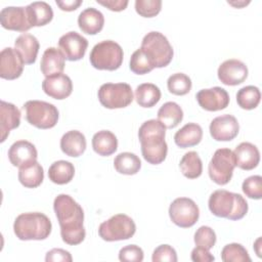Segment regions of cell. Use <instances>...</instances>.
Here are the masks:
<instances>
[{
  "mask_svg": "<svg viewBox=\"0 0 262 262\" xmlns=\"http://www.w3.org/2000/svg\"><path fill=\"white\" fill-rule=\"evenodd\" d=\"M53 209L60 226L62 241L70 246L81 244L86 235L82 207L71 195L60 193L54 199Z\"/></svg>",
  "mask_w": 262,
  "mask_h": 262,
  "instance_id": "6da1fadb",
  "label": "cell"
},
{
  "mask_svg": "<svg viewBox=\"0 0 262 262\" xmlns=\"http://www.w3.org/2000/svg\"><path fill=\"white\" fill-rule=\"evenodd\" d=\"M166 127L156 119L145 121L138 130V138L141 144L143 159L152 165H159L165 161L168 145L165 141Z\"/></svg>",
  "mask_w": 262,
  "mask_h": 262,
  "instance_id": "7a4b0ae2",
  "label": "cell"
},
{
  "mask_svg": "<svg viewBox=\"0 0 262 262\" xmlns=\"http://www.w3.org/2000/svg\"><path fill=\"white\" fill-rule=\"evenodd\" d=\"M208 206L213 215L229 220H239L248 212V203L244 196L225 189L211 193Z\"/></svg>",
  "mask_w": 262,
  "mask_h": 262,
  "instance_id": "3957f363",
  "label": "cell"
},
{
  "mask_svg": "<svg viewBox=\"0 0 262 262\" xmlns=\"http://www.w3.org/2000/svg\"><path fill=\"white\" fill-rule=\"evenodd\" d=\"M50 219L40 212H29L18 215L13 223V231L20 241H42L51 233Z\"/></svg>",
  "mask_w": 262,
  "mask_h": 262,
  "instance_id": "277c9868",
  "label": "cell"
},
{
  "mask_svg": "<svg viewBox=\"0 0 262 262\" xmlns=\"http://www.w3.org/2000/svg\"><path fill=\"white\" fill-rule=\"evenodd\" d=\"M140 48L149 57L155 68L167 67L174 55L167 37L157 31H151L143 37Z\"/></svg>",
  "mask_w": 262,
  "mask_h": 262,
  "instance_id": "5b68a950",
  "label": "cell"
},
{
  "mask_svg": "<svg viewBox=\"0 0 262 262\" xmlns=\"http://www.w3.org/2000/svg\"><path fill=\"white\" fill-rule=\"evenodd\" d=\"M123 49L113 40H104L94 45L90 52V62L97 70L115 71L123 62Z\"/></svg>",
  "mask_w": 262,
  "mask_h": 262,
  "instance_id": "8992f818",
  "label": "cell"
},
{
  "mask_svg": "<svg viewBox=\"0 0 262 262\" xmlns=\"http://www.w3.org/2000/svg\"><path fill=\"white\" fill-rule=\"evenodd\" d=\"M135 231L136 225L133 219L126 214L114 215L98 227L99 236L106 242L129 239Z\"/></svg>",
  "mask_w": 262,
  "mask_h": 262,
  "instance_id": "52a82bcc",
  "label": "cell"
},
{
  "mask_svg": "<svg viewBox=\"0 0 262 262\" xmlns=\"http://www.w3.org/2000/svg\"><path fill=\"white\" fill-rule=\"evenodd\" d=\"M27 121L39 128H53L58 121V110L52 103L43 100H28L24 104Z\"/></svg>",
  "mask_w": 262,
  "mask_h": 262,
  "instance_id": "ba28073f",
  "label": "cell"
},
{
  "mask_svg": "<svg viewBox=\"0 0 262 262\" xmlns=\"http://www.w3.org/2000/svg\"><path fill=\"white\" fill-rule=\"evenodd\" d=\"M98 100L106 108H123L133 100L132 88L127 83H105L98 89Z\"/></svg>",
  "mask_w": 262,
  "mask_h": 262,
  "instance_id": "9c48e42d",
  "label": "cell"
},
{
  "mask_svg": "<svg viewBox=\"0 0 262 262\" xmlns=\"http://www.w3.org/2000/svg\"><path fill=\"white\" fill-rule=\"evenodd\" d=\"M235 168V159L233 151L229 148L217 149L208 166L210 178L219 185L227 184Z\"/></svg>",
  "mask_w": 262,
  "mask_h": 262,
  "instance_id": "30bf717a",
  "label": "cell"
},
{
  "mask_svg": "<svg viewBox=\"0 0 262 262\" xmlns=\"http://www.w3.org/2000/svg\"><path fill=\"white\" fill-rule=\"evenodd\" d=\"M171 221L179 227L188 228L193 226L200 217L198 205L189 198H177L169 207Z\"/></svg>",
  "mask_w": 262,
  "mask_h": 262,
  "instance_id": "8fae6325",
  "label": "cell"
},
{
  "mask_svg": "<svg viewBox=\"0 0 262 262\" xmlns=\"http://www.w3.org/2000/svg\"><path fill=\"white\" fill-rule=\"evenodd\" d=\"M58 47L66 59L76 61L83 58L85 55L88 47V40L79 33L72 31L59 38Z\"/></svg>",
  "mask_w": 262,
  "mask_h": 262,
  "instance_id": "7c38bea8",
  "label": "cell"
},
{
  "mask_svg": "<svg viewBox=\"0 0 262 262\" xmlns=\"http://www.w3.org/2000/svg\"><path fill=\"white\" fill-rule=\"evenodd\" d=\"M209 129L213 139L217 141H230L237 136L239 125L234 116L225 114L213 119Z\"/></svg>",
  "mask_w": 262,
  "mask_h": 262,
  "instance_id": "4fadbf2b",
  "label": "cell"
},
{
  "mask_svg": "<svg viewBox=\"0 0 262 262\" xmlns=\"http://www.w3.org/2000/svg\"><path fill=\"white\" fill-rule=\"evenodd\" d=\"M218 79L227 86L242 84L248 77L247 66L238 59H227L223 61L217 71Z\"/></svg>",
  "mask_w": 262,
  "mask_h": 262,
  "instance_id": "5bb4252c",
  "label": "cell"
},
{
  "mask_svg": "<svg viewBox=\"0 0 262 262\" xmlns=\"http://www.w3.org/2000/svg\"><path fill=\"white\" fill-rule=\"evenodd\" d=\"M195 98L200 106L209 112H217L227 107L229 104V95L224 88L213 87L200 90Z\"/></svg>",
  "mask_w": 262,
  "mask_h": 262,
  "instance_id": "9a60e30c",
  "label": "cell"
},
{
  "mask_svg": "<svg viewBox=\"0 0 262 262\" xmlns=\"http://www.w3.org/2000/svg\"><path fill=\"white\" fill-rule=\"evenodd\" d=\"M24 60L15 48L6 47L0 53V77L5 80H14L20 77L24 70Z\"/></svg>",
  "mask_w": 262,
  "mask_h": 262,
  "instance_id": "2e32d148",
  "label": "cell"
},
{
  "mask_svg": "<svg viewBox=\"0 0 262 262\" xmlns=\"http://www.w3.org/2000/svg\"><path fill=\"white\" fill-rule=\"evenodd\" d=\"M1 26L10 31L27 32L32 26L29 23L26 7L7 6L0 11Z\"/></svg>",
  "mask_w": 262,
  "mask_h": 262,
  "instance_id": "e0dca14e",
  "label": "cell"
},
{
  "mask_svg": "<svg viewBox=\"0 0 262 262\" xmlns=\"http://www.w3.org/2000/svg\"><path fill=\"white\" fill-rule=\"evenodd\" d=\"M43 91L54 99H64L69 97L73 91V83L66 74H55L46 77L42 82Z\"/></svg>",
  "mask_w": 262,
  "mask_h": 262,
  "instance_id": "ac0fdd59",
  "label": "cell"
},
{
  "mask_svg": "<svg viewBox=\"0 0 262 262\" xmlns=\"http://www.w3.org/2000/svg\"><path fill=\"white\" fill-rule=\"evenodd\" d=\"M38 151L33 143L27 140H17L8 149V159L14 167L20 168L33 161H37Z\"/></svg>",
  "mask_w": 262,
  "mask_h": 262,
  "instance_id": "d6986e66",
  "label": "cell"
},
{
  "mask_svg": "<svg viewBox=\"0 0 262 262\" xmlns=\"http://www.w3.org/2000/svg\"><path fill=\"white\" fill-rule=\"evenodd\" d=\"M20 124V111L13 104L4 100L0 102V132L1 142H4L9 132Z\"/></svg>",
  "mask_w": 262,
  "mask_h": 262,
  "instance_id": "ffe728a7",
  "label": "cell"
},
{
  "mask_svg": "<svg viewBox=\"0 0 262 262\" xmlns=\"http://www.w3.org/2000/svg\"><path fill=\"white\" fill-rule=\"evenodd\" d=\"M235 166L242 170H253L260 162V152L256 145L251 142H242L233 150Z\"/></svg>",
  "mask_w": 262,
  "mask_h": 262,
  "instance_id": "44dd1931",
  "label": "cell"
},
{
  "mask_svg": "<svg viewBox=\"0 0 262 262\" xmlns=\"http://www.w3.org/2000/svg\"><path fill=\"white\" fill-rule=\"evenodd\" d=\"M78 25L83 33L95 35L102 30L104 25V16L98 9L88 7L79 14Z\"/></svg>",
  "mask_w": 262,
  "mask_h": 262,
  "instance_id": "7402d4cb",
  "label": "cell"
},
{
  "mask_svg": "<svg viewBox=\"0 0 262 262\" xmlns=\"http://www.w3.org/2000/svg\"><path fill=\"white\" fill-rule=\"evenodd\" d=\"M64 60L66 57L59 49L55 47L47 48L44 51L40 62V69L42 74L45 77H49L55 74L62 73L64 69Z\"/></svg>",
  "mask_w": 262,
  "mask_h": 262,
  "instance_id": "603a6c76",
  "label": "cell"
},
{
  "mask_svg": "<svg viewBox=\"0 0 262 262\" xmlns=\"http://www.w3.org/2000/svg\"><path fill=\"white\" fill-rule=\"evenodd\" d=\"M85 135L78 130H71L64 133L60 139V148L69 157L78 158L86 149Z\"/></svg>",
  "mask_w": 262,
  "mask_h": 262,
  "instance_id": "cb8c5ba5",
  "label": "cell"
},
{
  "mask_svg": "<svg viewBox=\"0 0 262 262\" xmlns=\"http://www.w3.org/2000/svg\"><path fill=\"white\" fill-rule=\"evenodd\" d=\"M14 46L26 64H32L36 61L40 44L35 36L23 33L15 39Z\"/></svg>",
  "mask_w": 262,
  "mask_h": 262,
  "instance_id": "d4e9b609",
  "label": "cell"
},
{
  "mask_svg": "<svg viewBox=\"0 0 262 262\" xmlns=\"http://www.w3.org/2000/svg\"><path fill=\"white\" fill-rule=\"evenodd\" d=\"M29 23L32 27H42L53 18L52 7L44 1H36L26 6Z\"/></svg>",
  "mask_w": 262,
  "mask_h": 262,
  "instance_id": "484cf974",
  "label": "cell"
},
{
  "mask_svg": "<svg viewBox=\"0 0 262 262\" xmlns=\"http://www.w3.org/2000/svg\"><path fill=\"white\" fill-rule=\"evenodd\" d=\"M203 138V129L196 123H187L179 129L174 135V141L181 148L191 147L201 142Z\"/></svg>",
  "mask_w": 262,
  "mask_h": 262,
  "instance_id": "4316f807",
  "label": "cell"
},
{
  "mask_svg": "<svg viewBox=\"0 0 262 262\" xmlns=\"http://www.w3.org/2000/svg\"><path fill=\"white\" fill-rule=\"evenodd\" d=\"M43 179L44 171L37 161L26 164L18 170V180L27 188L38 187L43 182Z\"/></svg>",
  "mask_w": 262,
  "mask_h": 262,
  "instance_id": "83f0119b",
  "label": "cell"
},
{
  "mask_svg": "<svg viewBox=\"0 0 262 262\" xmlns=\"http://www.w3.org/2000/svg\"><path fill=\"white\" fill-rule=\"evenodd\" d=\"M93 150L102 157L113 155L118 148V139L116 135L108 130H100L92 137Z\"/></svg>",
  "mask_w": 262,
  "mask_h": 262,
  "instance_id": "f1b7e54d",
  "label": "cell"
},
{
  "mask_svg": "<svg viewBox=\"0 0 262 262\" xmlns=\"http://www.w3.org/2000/svg\"><path fill=\"white\" fill-rule=\"evenodd\" d=\"M75 175V167L71 162L59 160L51 164L48 169L49 179L58 185L67 184L72 181Z\"/></svg>",
  "mask_w": 262,
  "mask_h": 262,
  "instance_id": "f546056e",
  "label": "cell"
},
{
  "mask_svg": "<svg viewBox=\"0 0 262 262\" xmlns=\"http://www.w3.org/2000/svg\"><path fill=\"white\" fill-rule=\"evenodd\" d=\"M183 119V111L174 101L165 102L158 111V120L168 129L175 128Z\"/></svg>",
  "mask_w": 262,
  "mask_h": 262,
  "instance_id": "4dcf8cb0",
  "label": "cell"
},
{
  "mask_svg": "<svg viewBox=\"0 0 262 262\" xmlns=\"http://www.w3.org/2000/svg\"><path fill=\"white\" fill-rule=\"evenodd\" d=\"M135 99L142 107H152L161 99V90L152 83L140 84L135 89Z\"/></svg>",
  "mask_w": 262,
  "mask_h": 262,
  "instance_id": "1f68e13d",
  "label": "cell"
},
{
  "mask_svg": "<svg viewBox=\"0 0 262 262\" xmlns=\"http://www.w3.org/2000/svg\"><path fill=\"white\" fill-rule=\"evenodd\" d=\"M114 167L121 174L134 175L140 170L141 161L135 154L124 151L115 158Z\"/></svg>",
  "mask_w": 262,
  "mask_h": 262,
  "instance_id": "d6a6232c",
  "label": "cell"
},
{
  "mask_svg": "<svg viewBox=\"0 0 262 262\" xmlns=\"http://www.w3.org/2000/svg\"><path fill=\"white\" fill-rule=\"evenodd\" d=\"M182 174L188 179H195L202 175L203 163L195 151L186 152L179 163Z\"/></svg>",
  "mask_w": 262,
  "mask_h": 262,
  "instance_id": "836d02e7",
  "label": "cell"
},
{
  "mask_svg": "<svg viewBox=\"0 0 262 262\" xmlns=\"http://www.w3.org/2000/svg\"><path fill=\"white\" fill-rule=\"evenodd\" d=\"M261 100V92L258 87L249 85L241 88L236 93V102L244 110H253Z\"/></svg>",
  "mask_w": 262,
  "mask_h": 262,
  "instance_id": "e575fe53",
  "label": "cell"
},
{
  "mask_svg": "<svg viewBox=\"0 0 262 262\" xmlns=\"http://www.w3.org/2000/svg\"><path fill=\"white\" fill-rule=\"evenodd\" d=\"M190 78L183 73H175L167 80V87L170 93L174 95H185L191 89Z\"/></svg>",
  "mask_w": 262,
  "mask_h": 262,
  "instance_id": "d590c367",
  "label": "cell"
},
{
  "mask_svg": "<svg viewBox=\"0 0 262 262\" xmlns=\"http://www.w3.org/2000/svg\"><path fill=\"white\" fill-rule=\"evenodd\" d=\"M129 67L130 70L137 75L147 74L155 69L154 63L141 48L135 50L132 53Z\"/></svg>",
  "mask_w": 262,
  "mask_h": 262,
  "instance_id": "8d00e7d4",
  "label": "cell"
},
{
  "mask_svg": "<svg viewBox=\"0 0 262 262\" xmlns=\"http://www.w3.org/2000/svg\"><path fill=\"white\" fill-rule=\"evenodd\" d=\"M221 259L224 262H251L248 251L237 243H231L221 251Z\"/></svg>",
  "mask_w": 262,
  "mask_h": 262,
  "instance_id": "74e56055",
  "label": "cell"
},
{
  "mask_svg": "<svg viewBox=\"0 0 262 262\" xmlns=\"http://www.w3.org/2000/svg\"><path fill=\"white\" fill-rule=\"evenodd\" d=\"M193 239L198 247L210 250L215 246L216 233L210 226L203 225L196 229Z\"/></svg>",
  "mask_w": 262,
  "mask_h": 262,
  "instance_id": "f35d334b",
  "label": "cell"
},
{
  "mask_svg": "<svg viewBox=\"0 0 262 262\" xmlns=\"http://www.w3.org/2000/svg\"><path fill=\"white\" fill-rule=\"evenodd\" d=\"M242 189L248 198L260 200L262 198V177L260 175H253L246 178Z\"/></svg>",
  "mask_w": 262,
  "mask_h": 262,
  "instance_id": "ab89813d",
  "label": "cell"
},
{
  "mask_svg": "<svg viewBox=\"0 0 262 262\" xmlns=\"http://www.w3.org/2000/svg\"><path fill=\"white\" fill-rule=\"evenodd\" d=\"M161 0H136L135 10L143 17H154L161 11Z\"/></svg>",
  "mask_w": 262,
  "mask_h": 262,
  "instance_id": "60d3db41",
  "label": "cell"
},
{
  "mask_svg": "<svg viewBox=\"0 0 262 262\" xmlns=\"http://www.w3.org/2000/svg\"><path fill=\"white\" fill-rule=\"evenodd\" d=\"M143 257L142 249L136 245L125 246L119 252V260L122 262H141Z\"/></svg>",
  "mask_w": 262,
  "mask_h": 262,
  "instance_id": "b9f144b4",
  "label": "cell"
},
{
  "mask_svg": "<svg viewBox=\"0 0 262 262\" xmlns=\"http://www.w3.org/2000/svg\"><path fill=\"white\" fill-rule=\"evenodd\" d=\"M151 260L152 262H160V261L176 262L177 254L175 249L172 248L170 245H160L155 249Z\"/></svg>",
  "mask_w": 262,
  "mask_h": 262,
  "instance_id": "7bdbcfd3",
  "label": "cell"
},
{
  "mask_svg": "<svg viewBox=\"0 0 262 262\" xmlns=\"http://www.w3.org/2000/svg\"><path fill=\"white\" fill-rule=\"evenodd\" d=\"M73 258L70 254V252L63 250V249H52L46 253L45 261L46 262H72Z\"/></svg>",
  "mask_w": 262,
  "mask_h": 262,
  "instance_id": "ee69618b",
  "label": "cell"
},
{
  "mask_svg": "<svg viewBox=\"0 0 262 262\" xmlns=\"http://www.w3.org/2000/svg\"><path fill=\"white\" fill-rule=\"evenodd\" d=\"M190 258L194 262H211L215 260L214 256L209 252V250L198 246L191 251Z\"/></svg>",
  "mask_w": 262,
  "mask_h": 262,
  "instance_id": "f6af8a7d",
  "label": "cell"
},
{
  "mask_svg": "<svg viewBox=\"0 0 262 262\" xmlns=\"http://www.w3.org/2000/svg\"><path fill=\"white\" fill-rule=\"evenodd\" d=\"M96 2L112 11H122L128 5L127 0H97Z\"/></svg>",
  "mask_w": 262,
  "mask_h": 262,
  "instance_id": "bcb514c9",
  "label": "cell"
},
{
  "mask_svg": "<svg viewBox=\"0 0 262 262\" xmlns=\"http://www.w3.org/2000/svg\"><path fill=\"white\" fill-rule=\"evenodd\" d=\"M82 0H66V1H57L56 5L63 11H74L76 10L81 4Z\"/></svg>",
  "mask_w": 262,
  "mask_h": 262,
  "instance_id": "7dc6e473",
  "label": "cell"
},
{
  "mask_svg": "<svg viewBox=\"0 0 262 262\" xmlns=\"http://www.w3.org/2000/svg\"><path fill=\"white\" fill-rule=\"evenodd\" d=\"M228 4L232 5L233 7H236V8H241V7H244L246 5H248L250 3V1H227Z\"/></svg>",
  "mask_w": 262,
  "mask_h": 262,
  "instance_id": "c3c4849f",
  "label": "cell"
}]
</instances>
